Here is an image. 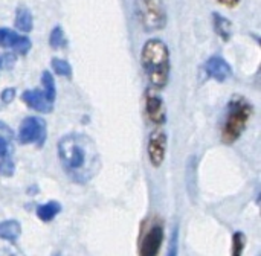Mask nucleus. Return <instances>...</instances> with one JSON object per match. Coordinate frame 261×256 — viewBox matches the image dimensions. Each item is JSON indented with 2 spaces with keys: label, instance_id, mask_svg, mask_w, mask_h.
Listing matches in <instances>:
<instances>
[{
  "label": "nucleus",
  "instance_id": "412c9836",
  "mask_svg": "<svg viewBox=\"0 0 261 256\" xmlns=\"http://www.w3.org/2000/svg\"><path fill=\"white\" fill-rule=\"evenodd\" d=\"M14 171H15V165H14V162L9 159V156L2 157V160H0V176H3V177H11V176L14 174Z\"/></svg>",
  "mask_w": 261,
  "mask_h": 256
},
{
  "label": "nucleus",
  "instance_id": "393cba45",
  "mask_svg": "<svg viewBox=\"0 0 261 256\" xmlns=\"http://www.w3.org/2000/svg\"><path fill=\"white\" fill-rule=\"evenodd\" d=\"M14 96H15V90H14V89H5V90L2 92V101H3L5 104H9V102L14 99Z\"/></svg>",
  "mask_w": 261,
  "mask_h": 256
},
{
  "label": "nucleus",
  "instance_id": "5701e85b",
  "mask_svg": "<svg viewBox=\"0 0 261 256\" xmlns=\"http://www.w3.org/2000/svg\"><path fill=\"white\" fill-rule=\"evenodd\" d=\"M177 229L173 231L171 241H170V249H168V256H177Z\"/></svg>",
  "mask_w": 261,
  "mask_h": 256
},
{
  "label": "nucleus",
  "instance_id": "f8f14e48",
  "mask_svg": "<svg viewBox=\"0 0 261 256\" xmlns=\"http://www.w3.org/2000/svg\"><path fill=\"white\" fill-rule=\"evenodd\" d=\"M61 211V205L58 202H47L41 206H38L37 209V217L41 221H52Z\"/></svg>",
  "mask_w": 261,
  "mask_h": 256
},
{
  "label": "nucleus",
  "instance_id": "dca6fc26",
  "mask_svg": "<svg viewBox=\"0 0 261 256\" xmlns=\"http://www.w3.org/2000/svg\"><path fill=\"white\" fill-rule=\"evenodd\" d=\"M41 84H43V93L46 95V98L49 101L54 102V99H55V84H54V76L47 70H44L43 75H41Z\"/></svg>",
  "mask_w": 261,
  "mask_h": 256
},
{
  "label": "nucleus",
  "instance_id": "7ed1b4c3",
  "mask_svg": "<svg viewBox=\"0 0 261 256\" xmlns=\"http://www.w3.org/2000/svg\"><path fill=\"white\" fill-rule=\"evenodd\" d=\"M252 115V105L243 96H234L228 105V118L223 125L222 139L225 144L236 142L245 131Z\"/></svg>",
  "mask_w": 261,
  "mask_h": 256
},
{
  "label": "nucleus",
  "instance_id": "a211bd4d",
  "mask_svg": "<svg viewBox=\"0 0 261 256\" xmlns=\"http://www.w3.org/2000/svg\"><path fill=\"white\" fill-rule=\"evenodd\" d=\"M52 69L57 75L60 76H67L70 78L72 76V67L70 64L66 61V60H61V58H54L52 60Z\"/></svg>",
  "mask_w": 261,
  "mask_h": 256
},
{
  "label": "nucleus",
  "instance_id": "4468645a",
  "mask_svg": "<svg viewBox=\"0 0 261 256\" xmlns=\"http://www.w3.org/2000/svg\"><path fill=\"white\" fill-rule=\"evenodd\" d=\"M15 26L21 32H31L32 31V14L26 8H18L15 14Z\"/></svg>",
  "mask_w": 261,
  "mask_h": 256
},
{
  "label": "nucleus",
  "instance_id": "4be33fe9",
  "mask_svg": "<svg viewBox=\"0 0 261 256\" xmlns=\"http://www.w3.org/2000/svg\"><path fill=\"white\" fill-rule=\"evenodd\" d=\"M243 247H245V237H243V234L242 232L234 234V238H232V256H242Z\"/></svg>",
  "mask_w": 261,
  "mask_h": 256
},
{
  "label": "nucleus",
  "instance_id": "20e7f679",
  "mask_svg": "<svg viewBox=\"0 0 261 256\" xmlns=\"http://www.w3.org/2000/svg\"><path fill=\"white\" fill-rule=\"evenodd\" d=\"M136 15L145 32L159 31L167 23L164 0H136Z\"/></svg>",
  "mask_w": 261,
  "mask_h": 256
},
{
  "label": "nucleus",
  "instance_id": "0eeeda50",
  "mask_svg": "<svg viewBox=\"0 0 261 256\" xmlns=\"http://www.w3.org/2000/svg\"><path fill=\"white\" fill-rule=\"evenodd\" d=\"M0 47L14 49L20 55H26L31 49V40L24 35H20L11 29L0 27Z\"/></svg>",
  "mask_w": 261,
  "mask_h": 256
},
{
  "label": "nucleus",
  "instance_id": "9b49d317",
  "mask_svg": "<svg viewBox=\"0 0 261 256\" xmlns=\"http://www.w3.org/2000/svg\"><path fill=\"white\" fill-rule=\"evenodd\" d=\"M208 75L211 78H214L216 81L219 82H223L226 81L231 75H232V70H231V66L220 56H211L208 61H206V66H205Z\"/></svg>",
  "mask_w": 261,
  "mask_h": 256
},
{
  "label": "nucleus",
  "instance_id": "aec40b11",
  "mask_svg": "<svg viewBox=\"0 0 261 256\" xmlns=\"http://www.w3.org/2000/svg\"><path fill=\"white\" fill-rule=\"evenodd\" d=\"M17 63V56L12 52L0 53V70H11Z\"/></svg>",
  "mask_w": 261,
  "mask_h": 256
},
{
  "label": "nucleus",
  "instance_id": "6e6552de",
  "mask_svg": "<svg viewBox=\"0 0 261 256\" xmlns=\"http://www.w3.org/2000/svg\"><path fill=\"white\" fill-rule=\"evenodd\" d=\"M164 243V229L161 224H154L148 229L141 243V256H158Z\"/></svg>",
  "mask_w": 261,
  "mask_h": 256
},
{
  "label": "nucleus",
  "instance_id": "6ab92c4d",
  "mask_svg": "<svg viewBox=\"0 0 261 256\" xmlns=\"http://www.w3.org/2000/svg\"><path fill=\"white\" fill-rule=\"evenodd\" d=\"M49 44L54 47V49H60L66 44V38H64V34H63V29L60 26L54 27L52 32H50V38H49Z\"/></svg>",
  "mask_w": 261,
  "mask_h": 256
},
{
  "label": "nucleus",
  "instance_id": "39448f33",
  "mask_svg": "<svg viewBox=\"0 0 261 256\" xmlns=\"http://www.w3.org/2000/svg\"><path fill=\"white\" fill-rule=\"evenodd\" d=\"M44 139H46V122L41 118L29 116L21 122V125L18 128V142L20 144L43 145Z\"/></svg>",
  "mask_w": 261,
  "mask_h": 256
},
{
  "label": "nucleus",
  "instance_id": "9d476101",
  "mask_svg": "<svg viewBox=\"0 0 261 256\" xmlns=\"http://www.w3.org/2000/svg\"><path fill=\"white\" fill-rule=\"evenodd\" d=\"M23 102L38 113H50L54 108V102L46 98V95L40 90H26L21 95Z\"/></svg>",
  "mask_w": 261,
  "mask_h": 256
},
{
  "label": "nucleus",
  "instance_id": "f03ea898",
  "mask_svg": "<svg viewBox=\"0 0 261 256\" xmlns=\"http://www.w3.org/2000/svg\"><path fill=\"white\" fill-rule=\"evenodd\" d=\"M142 67L154 90L164 89L170 78V52L162 40L151 38L142 47Z\"/></svg>",
  "mask_w": 261,
  "mask_h": 256
},
{
  "label": "nucleus",
  "instance_id": "423d86ee",
  "mask_svg": "<svg viewBox=\"0 0 261 256\" xmlns=\"http://www.w3.org/2000/svg\"><path fill=\"white\" fill-rule=\"evenodd\" d=\"M147 153H148L150 163H151L154 168H159V166L164 163L165 154H167V134H165V131H162V130H154V131L150 134Z\"/></svg>",
  "mask_w": 261,
  "mask_h": 256
},
{
  "label": "nucleus",
  "instance_id": "f3484780",
  "mask_svg": "<svg viewBox=\"0 0 261 256\" xmlns=\"http://www.w3.org/2000/svg\"><path fill=\"white\" fill-rule=\"evenodd\" d=\"M0 256H24L23 252L14 244V241L0 237Z\"/></svg>",
  "mask_w": 261,
  "mask_h": 256
},
{
  "label": "nucleus",
  "instance_id": "f257e3e1",
  "mask_svg": "<svg viewBox=\"0 0 261 256\" xmlns=\"http://www.w3.org/2000/svg\"><path fill=\"white\" fill-rule=\"evenodd\" d=\"M58 157L67 177L80 185L90 182L101 168V157L92 137L72 133L60 139Z\"/></svg>",
  "mask_w": 261,
  "mask_h": 256
},
{
  "label": "nucleus",
  "instance_id": "ddd939ff",
  "mask_svg": "<svg viewBox=\"0 0 261 256\" xmlns=\"http://www.w3.org/2000/svg\"><path fill=\"white\" fill-rule=\"evenodd\" d=\"M21 234V227L20 223L15 220H8L0 223V237L9 241H15Z\"/></svg>",
  "mask_w": 261,
  "mask_h": 256
},
{
  "label": "nucleus",
  "instance_id": "1a4fd4ad",
  "mask_svg": "<svg viewBox=\"0 0 261 256\" xmlns=\"http://www.w3.org/2000/svg\"><path fill=\"white\" fill-rule=\"evenodd\" d=\"M145 110L151 122L158 125L165 122V107L162 98L156 93L154 89H148L145 93Z\"/></svg>",
  "mask_w": 261,
  "mask_h": 256
},
{
  "label": "nucleus",
  "instance_id": "bb28decb",
  "mask_svg": "<svg viewBox=\"0 0 261 256\" xmlns=\"http://www.w3.org/2000/svg\"><path fill=\"white\" fill-rule=\"evenodd\" d=\"M57 256H60V255H57Z\"/></svg>",
  "mask_w": 261,
  "mask_h": 256
},
{
  "label": "nucleus",
  "instance_id": "2eb2a0df",
  "mask_svg": "<svg viewBox=\"0 0 261 256\" xmlns=\"http://www.w3.org/2000/svg\"><path fill=\"white\" fill-rule=\"evenodd\" d=\"M213 18H214V29H216V32H217L223 40H229V37H231V34H232V24H231V21H229L228 18L222 17V15L217 14V12H214Z\"/></svg>",
  "mask_w": 261,
  "mask_h": 256
},
{
  "label": "nucleus",
  "instance_id": "a878e982",
  "mask_svg": "<svg viewBox=\"0 0 261 256\" xmlns=\"http://www.w3.org/2000/svg\"><path fill=\"white\" fill-rule=\"evenodd\" d=\"M222 5H225V6H228V8H234V6H237L239 5V2L240 0H219Z\"/></svg>",
  "mask_w": 261,
  "mask_h": 256
},
{
  "label": "nucleus",
  "instance_id": "b1692460",
  "mask_svg": "<svg viewBox=\"0 0 261 256\" xmlns=\"http://www.w3.org/2000/svg\"><path fill=\"white\" fill-rule=\"evenodd\" d=\"M9 151H11V147H9L8 139H5L3 136H0V157L9 156Z\"/></svg>",
  "mask_w": 261,
  "mask_h": 256
}]
</instances>
